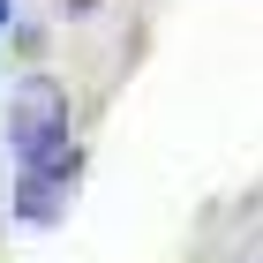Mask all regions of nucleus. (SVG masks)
Masks as SVG:
<instances>
[{
	"label": "nucleus",
	"instance_id": "1",
	"mask_svg": "<svg viewBox=\"0 0 263 263\" xmlns=\"http://www.w3.org/2000/svg\"><path fill=\"white\" fill-rule=\"evenodd\" d=\"M68 128H76L68 90H61L53 76H30V83L15 90V105H8V151H15V165H30L38 151L68 143Z\"/></svg>",
	"mask_w": 263,
	"mask_h": 263
},
{
	"label": "nucleus",
	"instance_id": "2",
	"mask_svg": "<svg viewBox=\"0 0 263 263\" xmlns=\"http://www.w3.org/2000/svg\"><path fill=\"white\" fill-rule=\"evenodd\" d=\"M76 173H83L76 136L53 143V151H38V158L23 165V181H15V218H23V226H53V218L68 211V196H76Z\"/></svg>",
	"mask_w": 263,
	"mask_h": 263
},
{
	"label": "nucleus",
	"instance_id": "3",
	"mask_svg": "<svg viewBox=\"0 0 263 263\" xmlns=\"http://www.w3.org/2000/svg\"><path fill=\"white\" fill-rule=\"evenodd\" d=\"M0 30H8V0H0Z\"/></svg>",
	"mask_w": 263,
	"mask_h": 263
}]
</instances>
